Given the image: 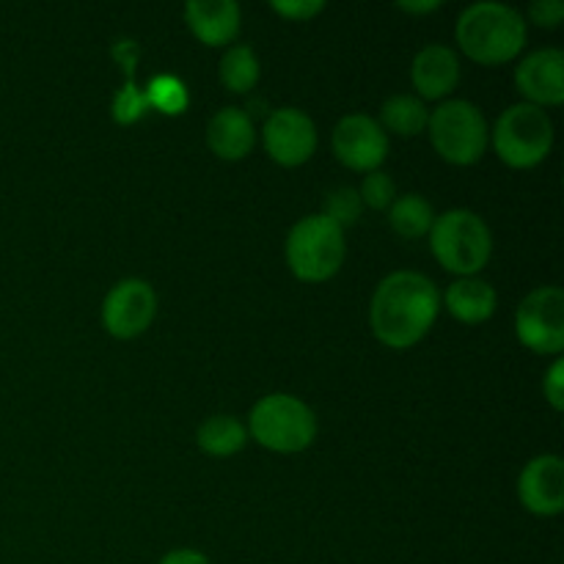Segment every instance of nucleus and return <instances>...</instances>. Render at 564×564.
<instances>
[{"instance_id": "30", "label": "nucleus", "mask_w": 564, "mask_h": 564, "mask_svg": "<svg viewBox=\"0 0 564 564\" xmlns=\"http://www.w3.org/2000/svg\"><path fill=\"white\" fill-rule=\"evenodd\" d=\"M402 11H408V14H424V11H435L441 9L438 0H427V3H400Z\"/></svg>"}, {"instance_id": "13", "label": "nucleus", "mask_w": 564, "mask_h": 564, "mask_svg": "<svg viewBox=\"0 0 564 564\" xmlns=\"http://www.w3.org/2000/svg\"><path fill=\"white\" fill-rule=\"evenodd\" d=\"M516 86L534 108H560L564 102L562 50L545 47L538 53H529L516 66Z\"/></svg>"}, {"instance_id": "23", "label": "nucleus", "mask_w": 564, "mask_h": 564, "mask_svg": "<svg viewBox=\"0 0 564 564\" xmlns=\"http://www.w3.org/2000/svg\"><path fill=\"white\" fill-rule=\"evenodd\" d=\"M147 105L152 110H160V113L165 116H180L185 113L187 102H191V97H187V88L185 83L180 80V77L174 75H158L149 80L147 86Z\"/></svg>"}, {"instance_id": "21", "label": "nucleus", "mask_w": 564, "mask_h": 564, "mask_svg": "<svg viewBox=\"0 0 564 564\" xmlns=\"http://www.w3.org/2000/svg\"><path fill=\"white\" fill-rule=\"evenodd\" d=\"M435 213L430 207V202L419 193H405V196H397L394 204L389 207V224L405 240H419V237L430 235V226H433Z\"/></svg>"}, {"instance_id": "27", "label": "nucleus", "mask_w": 564, "mask_h": 564, "mask_svg": "<svg viewBox=\"0 0 564 564\" xmlns=\"http://www.w3.org/2000/svg\"><path fill=\"white\" fill-rule=\"evenodd\" d=\"M543 394L556 413L564 411V361L562 358H556V361L551 364L549 375L543 378Z\"/></svg>"}, {"instance_id": "8", "label": "nucleus", "mask_w": 564, "mask_h": 564, "mask_svg": "<svg viewBox=\"0 0 564 564\" xmlns=\"http://www.w3.org/2000/svg\"><path fill=\"white\" fill-rule=\"evenodd\" d=\"M516 336L538 356H560L564 350V292L560 286H538L516 312Z\"/></svg>"}, {"instance_id": "28", "label": "nucleus", "mask_w": 564, "mask_h": 564, "mask_svg": "<svg viewBox=\"0 0 564 564\" xmlns=\"http://www.w3.org/2000/svg\"><path fill=\"white\" fill-rule=\"evenodd\" d=\"M529 14L540 28H560L564 20V3L562 0H534Z\"/></svg>"}, {"instance_id": "11", "label": "nucleus", "mask_w": 564, "mask_h": 564, "mask_svg": "<svg viewBox=\"0 0 564 564\" xmlns=\"http://www.w3.org/2000/svg\"><path fill=\"white\" fill-rule=\"evenodd\" d=\"M262 141L273 163L297 169L308 163L317 149V127L301 108H279L264 121Z\"/></svg>"}, {"instance_id": "4", "label": "nucleus", "mask_w": 564, "mask_h": 564, "mask_svg": "<svg viewBox=\"0 0 564 564\" xmlns=\"http://www.w3.org/2000/svg\"><path fill=\"white\" fill-rule=\"evenodd\" d=\"M248 435L259 446L279 455H297L317 438V416L303 400L292 394H268L253 405Z\"/></svg>"}, {"instance_id": "12", "label": "nucleus", "mask_w": 564, "mask_h": 564, "mask_svg": "<svg viewBox=\"0 0 564 564\" xmlns=\"http://www.w3.org/2000/svg\"><path fill=\"white\" fill-rule=\"evenodd\" d=\"M518 499L532 516L554 518L564 510V463L560 455H540L518 477Z\"/></svg>"}, {"instance_id": "3", "label": "nucleus", "mask_w": 564, "mask_h": 564, "mask_svg": "<svg viewBox=\"0 0 564 564\" xmlns=\"http://www.w3.org/2000/svg\"><path fill=\"white\" fill-rule=\"evenodd\" d=\"M430 251L444 270L471 279L490 262L494 235L471 209H449L430 226Z\"/></svg>"}, {"instance_id": "24", "label": "nucleus", "mask_w": 564, "mask_h": 564, "mask_svg": "<svg viewBox=\"0 0 564 564\" xmlns=\"http://www.w3.org/2000/svg\"><path fill=\"white\" fill-rule=\"evenodd\" d=\"M361 209L364 204H361V196H358V191H352V187H336V191H330L328 196H325L323 213L319 215H325L330 224H336L341 231H345L347 226L356 224Z\"/></svg>"}, {"instance_id": "26", "label": "nucleus", "mask_w": 564, "mask_h": 564, "mask_svg": "<svg viewBox=\"0 0 564 564\" xmlns=\"http://www.w3.org/2000/svg\"><path fill=\"white\" fill-rule=\"evenodd\" d=\"M270 9L292 22H306L314 14H319L325 9V3H319V0H275V3H270Z\"/></svg>"}, {"instance_id": "17", "label": "nucleus", "mask_w": 564, "mask_h": 564, "mask_svg": "<svg viewBox=\"0 0 564 564\" xmlns=\"http://www.w3.org/2000/svg\"><path fill=\"white\" fill-rule=\"evenodd\" d=\"M496 303H499V297H496L494 286L488 281L477 279V275L457 279L444 295L446 312L466 325H479L494 317Z\"/></svg>"}, {"instance_id": "14", "label": "nucleus", "mask_w": 564, "mask_h": 564, "mask_svg": "<svg viewBox=\"0 0 564 564\" xmlns=\"http://www.w3.org/2000/svg\"><path fill=\"white\" fill-rule=\"evenodd\" d=\"M460 80V58L446 44H427L411 64V83L422 99H444Z\"/></svg>"}, {"instance_id": "1", "label": "nucleus", "mask_w": 564, "mask_h": 564, "mask_svg": "<svg viewBox=\"0 0 564 564\" xmlns=\"http://www.w3.org/2000/svg\"><path fill=\"white\" fill-rule=\"evenodd\" d=\"M441 312V295L433 279L413 270L389 273L369 303L372 334L391 350L419 345L433 328Z\"/></svg>"}, {"instance_id": "18", "label": "nucleus", "mask_w": 564, "mask_h": 564, "mask_svg": "<svg viewBox=\"0 0 564 564\" xmlns=\"http://www.w3.org/2000/svg\"><path fill=\"white\" fill-rule=\"evenodd\" d=\"M113 55L119 58L121 69L127 72V83L116 91L113 97V119L116 124H135L143 113L149 110L147 94L135 86V61H138V47L130 39H121L116 42Z\"/></svg>"}, {"instance_id": "22", "label": "nucleus", "mask_w": 564, "mask_h": 564, "mask_svg": "<svg viewBox=\"0 0 564 564\" xmlns=\"http://www.w3.org/2000/svg\"><path fill=\"white\" fill-rule=\"evenodd\" d=\"M259 58L248 44H235L220 58V83L231 94H248L259 83Z\"/></svg>"}, {"instance_id": "15", "label": "nucleus", "mask_w": 564, "mask_h": 564, "mask_svg": "<svg viewBox=\"0 0 564 564\" xmlns=\"http://www.w3.org/2000/svg\"><path fill=\"white\" fill-rule=\"evenodd\" d=\"M242 11L235 0H191L185 3V22L193 36L207 47H224L240 33Z\"/></svg>"}, {"instance_id": "25", "label": "nucleus", "mask_w": 564, "mask_h": 564, "mask_svg": "<svg viewBox=\"0 0 564 564\" xmlns=\"http://www.w3.org/2000/svg\"><path fill=\"white\" fill-rule=\"evenodd\" d=\"M358 196H361V204H367V207L389 209L397 198V185L383 171H372V174L364 176Z\"/></svg>"}, {"instance_id": "7", "label": "nucleus", "mask_w": 564, "mask_h": 564, "mask_svg": "<svg viewBox=\"0 0 564 564\" xmlns=\"http://www.w3.org/2000/svg\"><path fill=\"white\" fill-rule=\"evenodd\" d=\"M490 141L510 169H534L554 147V124L543 108L518 102L496 119Z\"/></svg>"}, {"instance_id": "9", "label": "nucleus", "mask_w": 564, "mask_h": 564, "mask_svg": "<svg viewBox=\"0 0 564 564\" xmlns=\"http://www.w3.org/2000/svg\"><path fill=\"white\" fill-rule=\"evenodd\" d=\"M330 143H334L336 160L361 174H372L389 158V135L378 124V119L367 113H350L339 119Z\"/></svg>"}, {"instance_id": "6", "label": "nucleus", "mask_w": 564, "mask_h": 564, "mask_svg": "<svg viewBox=\"0 0 564 564\" xmlns=\"http://www.w3.org/2000/svg\"><path fill=\"white\" fill-rule=\"evenodd\" d=\"M430 143L452 165H474L488 149L490 130L482 110L468 99H446L427 119Z\"/></svg>"}, {"instance_id": "20", "label": "nucleus", "mask_w": 564, "mask_h": 564, "mask_svg": "<svg viewBox=\"0 0 564 564\" xmlns=\"http://www.w3.org/2000/svg\"><path fill=\"white\" fill-rule=\"evenodd\" d=\"M198 446L209 457H231L246 446L248 430L235 416H213L198 427Z\"/></svg>"}, {"instance_id": "5", "label": "nucleus", "mask_w": 564, "mask_h": 564, "mask_svg": "<svg viewBox=\"0 0 564 564\" xmlns=\"http://www.w3.org/2000/svg\"><path fill=\"white\" fill-rule=\"evenodd\" d=\"M345 231L319 213L297 220L286 237V264L292 275L306 284L334 279L345 264Z\"/></svg>"}, {"instance_id": "16", "label": "nucleus", "mask_w": 564, "mask_h": 564, "mask_svg": "<svg viewBox=\"0 0 564 564\" xmlns=\"http://www.w3.org/2000/svg\"><path fill=\"white\" fill-rule=\"evenodd\" d=\"M257 143V130L246 110L220 108L207 124V147L220 160H242Z\"/></svg>"}, {"instance_id": "29", "label": "nucleus", "mask_w": 564, "mask_h": 564, "mask_svg": "<svg viewBox=\"0 0 564 564\" xmlns=\"http://www.w3.org/2000/svg\"><path fill=\"white\" fill-rule=\"evenodd\" d=\"M160 564H213L207 560V554H202V551L196 549H176V551H169V554L160 560Z\"/></svg>"}, {"instance_id": "2", "label": "nucleus", "mask_w": 564, "mask_h": 564, "mask_svg": "<svg viewBox=\"0 0 564 564\" xmlns=\"http://www.w3.org/2000/svg\"><path fill=\"white\" fill-rule=\"evenodd\" d=\"M457 47L482 66L510 64L527 44V22L507 3L485 0L468 6L455 25Z\"/></svg>"}, {"instance_id": "19", "label": "nucleus", "mask_w": 564, "mask_h": 564, "mask_svg": "<svg viewBox=\"0 0 564 564\" xmlns=\"http://www.w3.org/2000/svg\"><path fill=\"white\" fill-rule=\"evenodd\" d=\"M430 110L427 105L419 97H411V94H397V97H389L380 108V121L383 132H397L402 138H413L419 132L427 130Z\"/></svg>"}, {"instance_id": "10", "label": "nucleus", "mask_w": 564, "mask_h": 564, "mask_svg": "<svg viewBox=\"0 0 564 564\" xmlns=\"http://www.w3.org/2000/svg\"><path fill=\"white\" fill-rule=\"evenodd\" d=\"M158 314V295L143 279H124L105 295L102 323L116 339H135L152 325Z\"/></svg>"}]
</instances>
